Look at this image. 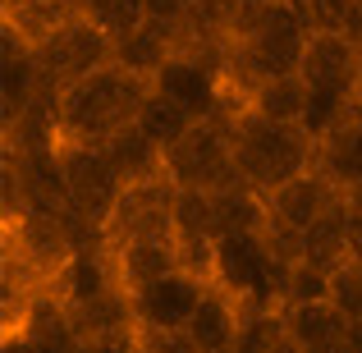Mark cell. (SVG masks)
Listing matches in <instances>:
<instances>
[{
  "label": "cell",
  "instance_id": "1",
  "mask_svg": "<svg viewBox=\"0 0 362 353\" xmlns=\"http://www.w3.org/2000/svg\"><path fill=\"white\" fill-rule=\"evenodd\" d=\"M147 97V79L129 74L124 64H106L55 97V147H106L119 129L138 124Z\"/></svg>",
  "mask_w": 362,
  "mask_h": 353
},
{
  "label": "cell",
  "instance_id": "2",
  "mask_svg": "<svg viewBox=\"0 0 362 353\" xmlns=\"http://www.w3.org/2000/svg\"><path fill=\"white\" fill-rule=\"evenodd\" d=\"M230 124V142H234V166H239V179L252 193L271 197L275 188L293 184L298 175L317 170L321 147L308 138L303 124H271L252 110L225 120Z\"/></svg>",
  "mask_w": 362,
  "mask_h": 353
},
{
  "label": "cell",
  "instance_id": "3",
  "mask_svg": "<svg viewBox=\"0 0 362 353\" xmlns=\"http://www.w3.org/2000/svg\"><path fill=\"white\" fill-rule=\"evenodd\" d=\"M165 175L175 188H197V193H225L239 188V166H234V142L225 120H202L165 151Z\"/></svg>",
  "mask_w": 362,
  "mask_h": 353
},
{
  "label": "cell",
  "instance_id": "4",
  "mask_svg": "<svg viewBox=\"0 0 362 353\" xmlns=\"http://www.w3.org/2000/svg\"><path fill=\"white\" fill-rule=\"evenodd\" d=\"M55 161H60L64 197H69L64 216L88 225L92 234H101L119 202V193H124V179L115 175L110 156L101 147H55Z\"/></svg>",
  "mask_w": 362,
  "mask_h": 353
},
{
  "label": "cell",
  "instance_id": "5",
  "mask_svg": "<svg viewBox=\"0 0 362 353\" xmlns=\"http://www.w3.org/2000/svg\"><path fill=\"white\" fill-rule=\"evenodd\" d=\"M115 51L119 46L78 14L69 28H60L51 42L37 46V79H42V92L46 97H60L64 88H74V83L101 74L106 64H115Z\"/></svg>",
  "mask_w": 362,
  "mask_h": 353
},
{
  "label": "cell",
  "instance_id": "6",
  "mask_svg": "<svg viewBox=\"0 0 362 353\" xmlns=\"http://www.w3.org/2000/svg\"><path fill=\"white\" fill-rule=\"evenodd\" d=\"M175 202L179 188L165 179H147V184H129L119 193L115 212H110L101 243L106 253H115L124 243H151V238H175Z\"/></svg>",
  "mask_w": 362,
  "mask_h": 353
},
{
  "label": "cell",
  "instance_id": "7",
  "mask_svg": "<svg viewBox=\"0 0 362 353\" xmlns=\"http://www.w3.org/2000/svg\"><path fill=\"white\" fill-rule=\"evenodd\" d=\"M221 64L206 60V55L193 51H175L160 74L151 79V92H160L165 101H175L188 120H221L225 115V79H221Z\"/></svg>",
  "mask_w": 362,
  "mask_h": 353
},
{
  "label": "cell",
  "instance_id": "8",
  "mask_svg": "<svg viewBox=\"0 0 362 353\" xmlns=\"http://www.w3.org/2000/svg\"><path fill=\"white\" fill-rule=\"evenodd\" d=\"M266 207H271V221L280 225V230L308 238L317 225H326L335 212H344V188L317 166V170H308V175H298L293 184L275 188V193L266 197Z\"/></svg>",
  "mask_w": 362,
  "mask_h": 353
},
{
  "label": "cell",
  "instance_id": "9",
  "mask_svg": "<svg viewBox=\"0 0 362 353\" xmlns=\"http://www.w3.org/2000/svg\"><path fill=\"white\" fill-rule=\"evenodd\" d=\"M298 74L317 97L358 101V92H362V46L354 37H339V33H312Z\"/></svg>",
  "mask_w": 362,
  "mask_h": 353
},
{
  "label": "cell",
  "instance_id": "10",
  "mask_svg": "<svg viewBox=\"0 0 362 353\" xmlns=\"http://www.w3.org/2000/svg\"><path fill=\"white\" fill-rule=\"evenodd\" d=\"M202 299H206V280H197L188 271H175L165 280L138 289L129 303H133L138 330H188V321L202 308Z\"/></svg>",
  "mask_w": 362,
  "mask_h": 353
},
{
  "label": "cell",
  "instance_id": "11",
  "mask_svg": "<svg viewBox=\"0 0 362 353\" xmlns=\"http://www.w3.org/2000/svg\"><path fill=\"white\" fill-rule=\"evenodd\" d=\"M110 266H115V284L119 294H138L147 284L165 280V275L184 271V257H179L175 238H151V243H124L110 253Z\"/></svg>",
  "mask_w": 362,
  "mask_h": 353
},
{
  "label": "cell",
  "instance_id": "12",
  "mask_svg": "<svg viewBox=\"0 0 362 353\" xmlns=\"http://www.w3.org/2000/svg\"><path fill=\"white\" fill-rule=\"evenodd\" d=\"M280 326L298 353H349V321L335 312V303L312 308H280Z\"/></svg>",
  "mask_w": 362,
  "mask_h": 353
},
{
  "label": "cell",
  "instance_id": "13",
  "mask_svg": "<svg viewBox=\"0 0 362 353\" xmlns=\"http://www.w3.org/2000/svg\"><path fill=\"white\" fill-rule=\"evenodd\" d=\"M188 335H193L197 353L239 349V335H243V303L230 299L225 289H216V284H206V299H202V308L193 312V321H188Z\"/></svg>",
  "mask_w": 362,
  "mask_h": 353
},
{
  "label": "cell",
  "instance_id": "14",
  "mask_svg": "<svg viewBox=\"0 0 362 353\" xmlns=\"http://www.w3.org/2000/svg\"><path fill=\"white\" fill-rule=\"evenodd\" d=\"M101 151L110 156V166H115V175L124 179V188L129 184H147V179H165V151H160L138 124L119 129Z\"/></svg>",
  "mask_w": 362,
  "mask_h": 353
},
{
  "label": "cell",
  "instance_id": "15",
  "mask_svg": "<svg viewBox=\"0 0 362 353\" xmlns=\"http://www.w3.org/2000/svg\"><path fill=\"white\" fill-rule=\"evenodd\" d=\"M175 51H179V23H147L138 37H129L115 51V64H124L129 74H138V79L151 83L160 74V64Z\"/></svg>",
  "mask_w": 362,
  "mask_h": 353
},
{
  "label": "cell",
  "instance_id": "16",
  "mask_svg": "<svg viewBox=\"0 0 362 353\" xmlns=\"http://www.w3.org/2000/svg\"><path fill=\"white\" fill-rule=\"evenodd\" d=\"M312 106V88L303 83V74H289V79H271V83H257L252 97H247V110L271 124H303Z\"/></svg>",
  "mask_w": 362,
  "mask_h": 353
},
{
  "label": "cell",
  "instance_id": "17",
  "mask_svg": "<svg viewBox=\"0 0 362 353\" xmlns=\"http://www.w3.org/2000/svg\"><path fill=\"white\" fill-rule=\"evenodd\" d=\"M78 14L88 18L92 28H101L115 46H124L129 37H138L142 28L151 23L142 0H78Z\"/></svg>",
  "mask_w": 362,
  "mask_h": 353
},
{
  "label": "cell",
  "instance_id": "18",
  "mask_svg": "<svg viewBox=\"0 0 362 353\" xmlns=\"http://www.w3.org/2000/svg\"><path fill=\"white\" fill-rule=\"evenodd\" d=\"M312 33H339L362 46V5L358 0H298Z\"/></svg>",
  "mask_w": 362,
  "mask_h": 353
},
{
  "label": "cell",
  "instance_id": "19",
  "mask_svg": "<svg viewBox=\"0 0 362 353\" xmlns=\"http://www.w3.org/2000/svg\"><path fill=\"white\" fill-rule=\"evenodd\" d=\"M312 303H330V271L298 257L280 275V308H312Z\"/></svg>",
  "mask_w": 362,
  "mask_h": 353
},
{
  "label": "cell",
  "instance_id": "20",
  "mask_svg": "<svg viewBox=\"0 0 362 353\" xmlns=\"http://www.w3.org/2000/svg\"><path fill=\"white\" fill-rule=\"evenodd\" d=\"M193 124H197V120H188L184 110H179L175 101H165L160 92H151L147 106H142V115H138V129L147 133V138L156 142L160 151H170V147H175V142L184 138L188 129H193Z\"/></svg>",
  "mask_w": 362,
  "mask_h": 353
},
{
  "label": "cell",
  "instance_id": "21",
  "mask_svg": "<svg viewBox=\"0 0 362 353\" xmlns=\"http://www.w3.org/2000/svg\"><path fill=\"white\" fill-rule=\"evenodd\" d=\"M271 5L275 0H221L216 5V18H221V37H225V46H243L247 37L262 28V18L271 14Z\"/></svg>",
  "mask_w": 362,
  "mask_h": 353
},
{
  "label": "cell",
  "instance_id": "22",
  "mask_svg": "<svg viewBox=\"0 0 362 353\" xmlns=\"http://www.w3.org/2000/svg\"><path fill=\"white\" fill-rule=\"evenodd\" d=\"M330 303H335V312L349 321V326L362 321V262L358 257L330 275Z\"/></svg>",
  "mask_w": 362,
  "mask_h": 353
},
{
  "label": "cell",
  "instance_id": "23",
  "mask_svg": "<svg viewBox=\"0 0 362 353\" xmlns=\"http://www.w3.org/2000/svg\"><path fill=\"white\" fill-rule=\"evenodd\" d=\"M78 353H142V335H138V326H124V330H110V335L83 340Z\"/></svg>",
  "mask_w": 362,
  "mask_h": 353
},
{
  "label": "cell",
  "instance_id": "24",
  "mask_svg": "<svg viewBox=\"0 0 362 353\" xmlns=\"http://www.w3.org/2000/svg\"><path fill=\"white\" fill-rule=\"evenodd\" d=\"M142 335V353H197L188 330H138Z\"/></svg>",
  "mask_w": 362,
  "mask_h": 353
},
{
  "label": "cell",
  "instance_id": "25",
  "mask_svg": "<svg viewBox=\"0 0 362 353\" xmlns=\"http://www.w3.org/2000/svg\"><path fill=\"white\" fill-rule=\"evenodd\" d=\"M0 353H42V349L23 335H0Z\"/></svg>",
  "mask_w": 362,
  "mask_h": 353
},
{
  "label": "cell",
  "instance_id": "26",
  "mask_svg": "<svg viewBox=\"0 0 362 353\" xmlns=\"http://www.w3.org/2000/svg\"><path fill=\"white\" fill-rule=\"evenodd\" d=\"M344 207H349V216H362V179L344 188Z\"/></svg>",
  "mask_w": 362,
  "mask_h": 353
},
{
  "label": "cell",
  "instance_id": "27",
  "mask_svg": "<svg viewBox=\"0 0 362 353\" xmlns=\"http://www.w3.org/2000/svg\"><path fill=\"white\" fill-rule=\"evenodd\" d=\"M358 5H362V0H358Z\"/></svg>",
  "mask_w": 362,
  "mask_h": 353
}]
</instances>
